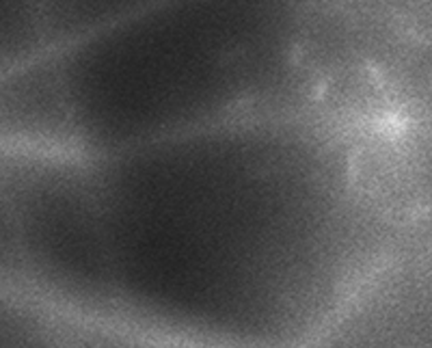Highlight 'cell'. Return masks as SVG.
<instances>
[{"mask_svg":"<svg viewBox=\"0 0 432 348\" xmlns=\"http://www.w3.org/2000/svg\"><path fill=\"white\" fill-rule=\"evenodd\" d=\"M329 154L307 134L240 119L108 154L104 180L89 182L95 232L145 234L106 240L102 266L113 249L162 240L143 260L165 266L128 305L141 299L193 327H266L261 314L274 325L294 294L320 292L352 236L348 188Z\"/></svg>","mask_w":432,"mask_h":348,"instance_id":"6da1fadb","label":"cell"}]
</instances>
